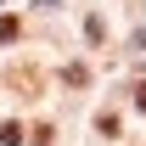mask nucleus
<instances>
[{"label": "nucleus", "mask_w": 146, "mask_h": 146, "mask_svg": "<svg viewBox=\"0 0 146 146\" xmlns=\"http://www.w3.org/2000/svg\"><path fill=\"white\" fill-rule=\"evenodd\" d=\"M11 90H28V96H34L39 90V73L34 68H11Z\"/></svg>", "instance_id": "f257e3e1"}, {"label": "nucleus", "mask_w": 146, "mask_h": 146, "mask_svg": "<svg viewBox=\"0 0 146 146\" xmlns=\"http://www.w3.org/2000/svg\"><path fill=\"white\" fill-rule=\"evenodd\" d=\"M28 141V129L17 124V118H11V124H0V146H23Z\"/></svg>", "instance_id": "f03ea898"}, {"label": "nucleus", "mask_w": 146, "mask_h": 146, "mask_svg": "<svg viewBox=\"0 0 146 146\" xmlns=\"http://www.w3.org/2000/svg\"><path fill=\"white\" fill-rule=\"evenodd\" d=\"M17 39V17H0V45H11Z\"/></svg>", "instance_id": "7ed1b4c3"}]
</instances>
